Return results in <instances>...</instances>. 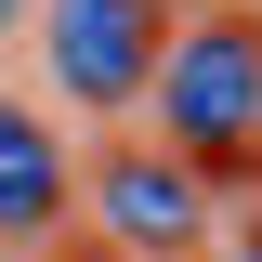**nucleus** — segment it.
Masks as SVG:
<instances>
[{"instance_id":"obj_2","label":"nucleus","mask_w":262,"mask_h":262,"mask_svg":"<svg viewBox=\"0 0 262 262\" xmlns=\"http://www.w3.org/2000/svg\"><path fill=\"white\" fill-rule=\"evenodd\" d=\"M39 39H53V92L79 118H118L170 53V0H39Z\"/></svg>"},{"instance_id":"obj_4","label":"nucleus","mask_w":262,"mask_h":262,"mask_svg":"<svg viewBox=\"0 0 262 262\" xmlns=\"http://www.w3.org/2000/svg\"><path fill=\"white\" fill-rule=\"evenodd\" d=\"M66 184H79V170H66V144L0 92V236H53V223H66Z\"/></svg>"},{"instance_id":"obj_3","label":"nucleus","mask_w":262,"mask_h":262,"mask_svg":"<svg viewBox=\"0 0 262 262\" xmlns=\"http://www.w3.org/2000/svg\"><path fill=\"white\" fill-rule=\"evenodd\" d=\"M92 223L118 262H184L196 236H210V184H196L184 158H158V144H131V158L92 170Z\"/></svg>"},{"instance_id":"obj_5","label":"nucleus","mask_w":262,"mask_h":262,"mask_svg":"<svg viewBox=\"0 0 262 262\" xmlns=\"http://www.w3.org/2000/svg\"><path fill=\"white\" fill-rule=\"evenodd\" d=\"M236 249H249V262H262V196H249V223H236Z\"/></svg>"},{"instance_id":"obj_6","label":"nucleus","mask_w":262,"mask_h":262,"mask_svg":"<svg viewBox=\"0 0 262 262\" xmlns=\"http://www.w3.org/2000/svg\"><path fill=\"white\" fill-rule=\"evenodd\" d=\"M249 170H262V105H249Z\"/></svg>"},{"instance_id":"obj_8","label":"nucleus","mask_w":262,"mask_h":262,"mask_svg":"<svg viewBox=\"0 0 262 262\" xmlns=\"http://www.w3.org/2000/svg\"><path fill=\"white\" fill-rule=\"evenodd\" d=\"M92 262H118V249H92Z\"/></svg>"},{"instance_id":"obj_7","label":"nucleus","mask_w":262,"mask_h":262,"mask_svg":"<svg viewBox=\"0 0 262 262\" xmlns=\"http://www.w3.org/2000/svg\"><path fill=\"white\" fill-rule=\"evenodd\" d=\"M13 13H27V0H0V27H13Z\"/></svg>"},{"instance_id":"obj_1","label":"nucleus","mask_w":262,"mask_h":262,"mask_svg":"<svg viewBox=\"0 0 262 262\" xmlns=\"http://www.w3.org/2000/svg\"><path fill=\"white\" fill-rule=\"evenodd\" d=\"M158 105V158H184L196 184H249V105H262V27L249 13H184V39L144 79Z\"/></svg>"}]
</instances>
